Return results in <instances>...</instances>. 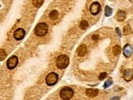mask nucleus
I'll list each match as a JSON object with an SVG mask.
<instances>
[{
	"instance_id": "nucleus-8",
	"label": "nucleus",
	"mask_w": 133,
	"mask_h": 100,
	"mask_svg": "<svg viewBox=\"0 0 133 100\" xmlns=\"http://www.w3.org/2000/svg\"><path fill=\"white\" fill-rule=\"evenodd\" d=\"M133 53V48L130 44H126L123 47V55L127 58H129Z\"/></svg>"
},
{
	"instance_id": "nucleus-14",
	"label": "nucleus",
	"mask_w": 133,
	"mask_h": 100,
	"mask_svg": "<svg viewBox=\"0 0 133 100\" xmlns=\"http://www.w3.org/2000/svg\"><path fill=\"white\" fill-rule=\"evenodd\" d=\"M49 17L51 20H57L58 17V12H57L56 10H54V11H52L50 13H49Z\"/></svg>"
},
{
	"instance_id": "nucleus-16",
	"label": "nucleus",
	"mask_w": 133,
	"mask_h": 100,
	"mask_svg": "<svg viewBox=\"0 0 133 100\" xmlns=\"http://www.w3.org/2000/svg\"><path fill=\"white\" fill-rule=\"evenodd\" d=\"M113 13V10L111 7H109L108 6L105 7V9H104V15L106 16H110Z\"/></svg>"
},
{
	"instance_id": "nucleus-23",
	"label": "nucleus",
	"mask_w": 133,
	"mask_h": 100,
	"mask_svg": "<svg viewBox=\"0 0 133 100\" xmlns=\"http://www.w3.org/2000/svg\"><path fill=\"white\" fill-rule=\"evenodd\" d=\"M116 32L117 33V34L119 35V36H122L121 33H120V30H119V28H116Z\"/></svg>"
},
{
	"instance_id": "nucleus-7",
	"label": "nucleus",
	"mask_w": 133,
	"mask_h": 100,
	"mask_svg": "<svg viewBox=\"0 0 133 100\" xmlns=\"http://www.w3.org/2000/svg\"><path fill=\"white\" fill-rule=\"evenodd\" d=\"M123 78L126 82H130L133 79V68L126 69L123 73Z\"/></svg>"
},
{
	"instance_id": "nucleus-12",
	"label": "nucleus",
	"mask_w": 133,
	"mask_h": 100,
	"mask_svg": "<svg viewBox=\"0 0 133 100\" xmlns=\"http://www.w3.org/2000/svg\"><path fill=\"white\" fill-rule=\"evenodd\" d=\"M98 92V89H86V95L90 98H94L97 96Z\"/></svg>"
},
{
	"instance_id": "nucleus-11",
	"label": "nucleus",
	"mask_w": 133,
	"mask_h": 100,
	"mask_svg": "<svg viewBox=\"0 0 133 100\" xmlns=\"http://www.w3.org/2000/svg\"><path fill=\"white\" fill-rule=\"evenodd\" d=\"M126 18V12L122 10H119L116 14V19L117 21H123Z\"/></svg>"
},
{
	"instance_id": "nucleus-17",
	"label": "nucleus",
	"mask_w": 133,
	"mask_h": 100,
	"mask_svg": "<svg viewBox=\"0 0 133 100\" xmlns=\"http://www.w3.org/2000/svg\"><path fill=\"white\" fill-rule=\"evenodd\" d=\"M113 55H118L120 53H121V47L120 46H115L114 47H113Z\"/></svg>"
},
{
	"instance_id": "nucleus-15",
	"label": "nucleus",
	"mask_w": 133,
	"mask_h": 100,
	"mask_svg": "<svg viewBox=\"0 0 133 100\" xmlns=\"http://www.w3.org/2000/svg\"><path fill=\"white\" fill-rule=\"evenodd\" d=\"M43 3H44V0H32L33 6L35 7H41Z\"/></svg>"
},
{
	"instance_id": "nucleus-24",
	"label": "nucleus",
	"mask_w": 133,
	"mask_h": 100,
	"mask_svg": "<svg viewBox=\"0 0 133 100\" xmlns=\"http://www.w3.org/2000/svg\"><path fill=\"white\" fill-rule=\"evenodd\" d=\"M110 100H119V98H118V97H113Z\"/></svg>"
},
{
	"instance_id": "nucleus-10",
	"label": "nucleus",
	"mask_w": 133,
	"mask_h": 100,
	"mask_svg": "<svg viewBox=\"0 0 133 100\" xmlns=\"http://www.w3.org/2000/svg\"><path fill=\"white\" fill-rule=\"evenodd\" d=\"M77 55L79 56H84L85 54L87 53V47L85 45H80L77 50Z\"/></svg>"
},
{
	"instance_id": "nucleus-3",
	"label": "nucleus",
	"mask_w": 133,
	"mask_h": 100,
	"mask_svg": "<svg viewBox=\"0 0 133 100\" xmlns=\"http://www.w3.org/2000/svg\"><path fill=\"white\" fill-rule=\"evenodd\" d=\"M73 96V90L70 87H64L60 91V97L63 100H68Z\"/></svg>"
},
{
	"instance_id": "nucleus-22",
	"label": "nucleus",
	"mask_w": 133,
	"mask_h": 100,
	"mask_svg": "<svg viewBox=\"0 0 133 100\" xmlns=\"http://www.w3.org/2000/svg\"><path fill=\"white\" fill-rule=\"evenodd\" d=\"M99 37L98 34H94V35L92 36V39L94 41H97V40H99Z\"/></svg>"
},
{
	"instance_id": "nucleus-20",
	"label": "nucleus",
	"mask_w": 133,
	"mask_h": 100,
	"mask_svg": "<svg viewBox=\"0 0 133 100\" xmlns=\"http://www.w3.org/2000/svg\"><path fill=\"white\" fill-rule=\"evenodd\" d=\"M0 52H1V57H0V60L3 61L4 59L6 58L7 54H6V51H4L3 49H1V50H0Z\"/></svg>"
},
{
	"instance_id": "nucleus-18",
	"label": "nucleus",
	"mask_w": 133,
	"mask_h": 100,
	"mask_svg": "<svg viewBox=\"0 0 133 100\" xmlns=\"http://www.w3.org/2000/svg\"><path fill=\"white\" fill-rule=\"evenodd\" d=\"M89 26V24L86 21H80V28H82V29H86Z\"/></svg>"
},
{
	"instance_id": "nucleus-2",
	"label": "nucleus",
	"mask_w": 133,
	"mask_h": 100,
	"mask_svg": "<svg viewBox=\"0 0 133 100\" xmlns=\"http://www.w3.org/2000/svg\"><path fill=\"white\" fill-rule=\"evenodd\" d=\"M48 25L45 23H40L35 26V33L39 37H42L48 33Z\"/></svg>"
},
{
	"instance_id": "nucleus-19",
	"label": "nucleus",
	"mask_w": 133,
	"mask_h": 100,
	"mask_svg": "<svg viewBox=\"0 0 133 100\" xmlns=\"http://www.w3.org/2000/svg\"><path fill=\"white\" fill-rule=\"evenodd\" d=\"M113 84V81H112V78H109V79H108L106 82H105V83H104V88H108V87H109L110 86V85Z\"/></svg>"
},
{
	"instance_id": "nucleus-9",
	"label": "nucleus",
	"mask_w": 133,
	"mask_h": 100,
	"mask_svg": "<svg viewBox=\"0 0 133 100\" xmlns=\"http://www.w3.org/2000/svg\"><path fill=\"white\" fill-rule=\"evenodd\" d=\"M25 30L23 29V28H17V29L14 32V38L16 40H21L23 37H25Z\"/></svg>"
},
{
	"instance_id": "nucleus-21",
	"label": "nucleus",
	"mask_w": 133,
	"mask_h": 100,
	"mask_svg": "<svg viewBox=\"0 0 133 100\" xmlns=\"http://www.w3.org/2000/svg\"><path fill=\"white\" fill-rule=\"evenodd\" d=\"M107 77V73H100L99 74V80H104V78H105Z\"/></svg>"
},
{
	"instance_id": "nucleus-25",
	"label": "nucleus",
	"mask_w": 133,
	"mask_h": 100,
	"mask_svg": "<svg viewBox=\"0 0 133 100\" xmlns=\"http://www.w3.org/2000/svg\"><path fill=\"white\" fill-rule=\"evenodd\" d=\"M130 2H131V3H133V0H129Z\"/></svg>"
},
{
	"instance_id": "nucleus-4",
	"label": "nucleus",
	"mask_w": 133,
	"mask_h": 100,
	"mask_svg": "<svg viewBox=\"0 0 133 100\" xmlns=\"http://www.w3.org/2000/svg\"><path fill=\"white\" fill-rule=\"evenodd\" d=\"M58 75H57V73H50L46 77L45 82L48 85H54L57 82H58Z\"/></svg>"
},
{
	"instance_id": "nucleus-5",
	"label": "nucleus",
	"mask_w": 133,
	"mask_h": 100,
	"mask_svg": "<svg viewBox=\"0 0 133 100\" xmlns=\"http://www.w3.org/2000/svg\"><path fill=\"white\" fill-rule=\"evenodd\" d=\"M18 64V59L16 55H12L9 58L7 61V67L9 69L15 68Z\"/></svg>"
},
{
	"instance_id": "nucleus-6",
	"label": "nucleus",
	"mask_w": 133,
	"mask_h": 100,
	"mask_svg": "<svg viewBox=\"0 0 133 100\" xmlns=\"http://www.w3.org/2000/svg\"><path fill=\"white\" fill-rule=\"evenodd\" d=\"M101 10V7H100V4L97 2H94L91 5V7H90V11H91V13L92 15H97V14L100 12Z\"/></svg>"
},
{
	"instance_id": "nucleus-1",
	"label": "nucleus",
	"mask_w": 133,
	"mask_h": 100,
	"mask_svg": "<svg viewBox=\"0 0 133 100\" xmlns=\"http://www.w3.org/2000/svg\"><path fill=\"white\" fill-rule=\"evenodd\" d=\"M68 64H69V58L66 55H60L56 61V65L60 69L66 68Z\"/></svg>"
},
{
	"instance_id": "nucleus-13",
	"label": "nucleus",
	"mask_w": 133,
	"mask_h": 100,
	"mask_svg": "<svg viewBox=\"0 0 133 100\" xmlns=\"http://www.w3.org/2000/svg\"><path fill=\"white\" fill-rule=\"evenodd\" d=\"M132 33V29H131V27L130 25H126L123 28V34L127 36V35H130L131 33Z\"/></svg>"
}]
</instances>
